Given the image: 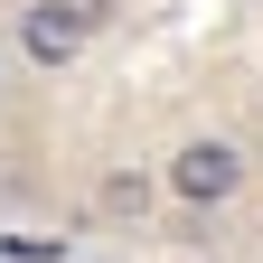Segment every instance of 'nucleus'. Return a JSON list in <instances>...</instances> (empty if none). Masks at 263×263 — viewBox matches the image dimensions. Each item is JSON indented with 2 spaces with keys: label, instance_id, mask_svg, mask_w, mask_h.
Returning a JSON list of instances; mask_svg holds the SVG:
<instances>
[{
  "label": "nucleus",
  "instance_id": "obj_1",
  "mask_svg": "<svg viewBox=\"0 0 263 263\" xmlns=\"http://www.w3.org/2000/svg\"><path fill=\"white\" fill-rule=\"evenodd\" d=\"M160 188H170L188 216H216V207H235V197L254 188V151L226 141V132H188V141L160 160Z\"/></svg>",
  "mask_w": 263,
  "mask_h": 263
},
{
  "label": "nucleus",
  "instance_id": "obj_2",
  "mask_svg": "<svg viewBox=\"0 0 263 263\" xmlns=\"http://www.w3.org/2000/svg\"><path fill=\"white\" fill-rule=\"evenodd\" d=\"M94 19L85 0H19V19H10V47H19V66H38V76H57V66H76L85 47H94Z\"/></svg>",
  "mask_w": 263,
  "mask_h": 263
},
{
  "label": "nucleus",
  "instance_id": "obj_3",
  "mask_svg": "<svg viewBox=\"0 0 263 263\" xmlns=\"http://www.w3.org/2000/svg\"><path fill=\"white\" fill-rule=\"evenodd\" d=\"M141 197H151L141 170H113V179H104V207H113V216H141Z\"/></svg>",
  "mask_w": 263,
  "mask_h": 263
},
{
  "label": "nucleus",
  "instance_id": "obj_4",
  "mask_svg": "<svg viewBox=\"0 0 263 263\" xmlns=\"http://www.w3.org/2000/svg\"><path fill=\"white\" fill-rule=\"evenodd\" d=\"M85 10H94V19H113V0H85Z\"/></svg>",
  "mask_w": 263,
  "mask_h": 263
},
{
  "label": "nucleus",
  "instance_id": "obj_5",
  "mask_svg": "<svg viewBox=\"0 0 263 263\" xmlns=\"http://www.w3.org/2000/svg\"><path fill=\"white\" fill-rule=\"evenodd\" d=\"M10 57H19V47H10V38H0V76H10Z\"/></svg>",
  "mask_w": 263,
  "mask_h": 263
},
{
  "label": "nucleus",
  "instance_id": "obj_6",
  "mask_svg": "<svg viewBox=\"0 0 263 263\" xmlns=\"http://www.w3.org/2000/svg\"><path fill=\"white\" fill-rule=\"evenodd\" d=\"M254 188H263V141H254Z\"/></svg>",
  "mask_w": 263,
  "mask_h": 263
},
{
  "label": "nucleus",
  "instance_id": "obj_7",
  "mask_svg": "<svg viewBox=\"0 0 263 263\" xmlns=\"http://www.w3.org/2000/svg\"><path fill=\"white\" fill-rule=\"evenodd\" d=\"M76 263H85V254H76Z\"/></svg>",
  "mask_w": 263,
  "mask_h": 263
}]
</instances>
